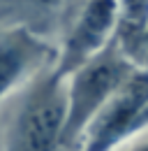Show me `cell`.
Returning a JSON list of instances; mask_svg holds the SVG:
<instances>
[{
  "instance_id": "cell-1",
  "label": "cell",
  "mask_w": 148,
  "mask_h": 151,
  "mask_svg": "<svg viewBox=\"0 0 148 151\" xmlns=\"http://www.w3.org/2000/svg\"><path fill=\"white\" fill-rule=\"evenodd\" d=\"M79 75L72 84V93L67 98V112L63 123L60 142L70 139L81 130V126L88 123L92 114L97 112L111 95L120 88V84L127 79L130 65L113 51L104 56H92L83 65L76 68Z\"/></svg>"
},
{
  "instance_id": "cell-2",
  "label": "cell",
  "mask_w": 148,
  "mask_h": 151,
  "mask_svg": "<svg viewBox=\"0 0 148 151\" xmlns=\"http://www.w3.org/2000/svg\"><path fill=\"white\" fill-rule=\"evenodd\" d=\"M65 112L67 95L63 93L58 77H53L26 105L16 123L12 151H53L63 135Z\"/></svg>"
},
{
  "instance_id": "cell-3",
  "label": "cell",
  "mask_w": 148,
  "mask_h": 151,
  "mask_svg": "<svg viewBox=\"0 0 148 151\" xmlns=\"http://www.w3.org/2000/svg\"><path fill=\"white\" fill-rule=\"evenodd\" d=\"M111 98L113 100L100 114L92 128L86 151H109L116 142H120L123 137L132 135L134 130H141L146 126L148 84L144 72L127 77Z\"/></svg>"
},
{
  "instance_id": "cell-4",
  "label": "cell",
  "mask_w": 148,
  "mask_h": 151,
  "mask_svg": "<svg viewBox=\"0 0 148 151\" xmlns=\"http://www.w3.org/2000/svg\"><path fill=\"white\" fill-rule=\"evenodd\" d=\"M116 9H118L116 0H90L88 2L76 28L67 40L58 75L76 70L88 58H92V54L100 51V47L107 42V35L116 23Z\"/></svg>"
},
{
  "instance_id": "cell-5",
  "label": "cell",
  "mask_w": 148,
  "mask_h": 151,
  "mask_svg": "<svg viewBox=\"0 0 148 151\" xmlns=\"http://www.w3.org/2000/svg\"><path fill=\"white\" fill-rule=\"evenodd\" d=\"M37 44L26 35H14L0 44V95H5L30 65Z\"/></svg>"
},
{
  "instance_id": "cell-6",
  "label": "cell",
  "mask_w": 148,
  "mask_h": 151,
  "mask_svg": "<svg viewBox=\"0 0 148 151\" xmlns=\"http://www.w3.org/2000/svg\"><path fill=\"white\" fill-rule=\"evenodd\" d=\"M123 26L130 30V37L144 49L146 35V0H123Z\"/></svg>"
},
{
  "instance_id": "cell-7",
  "label": "cell",
  "mask_w": 148,
  "mask_h": 151,
  "mask_svg": "<svg viewBox=\"0 0 148 151\" xmlns=\"http://www.w3.org/2000/svg\"><path fill=\"white\" fill-rule=\"evenodd\" d=\"M37 5H44V7H49V5H58L60 0H35Z\"/></svg>"
}]
</instances>
